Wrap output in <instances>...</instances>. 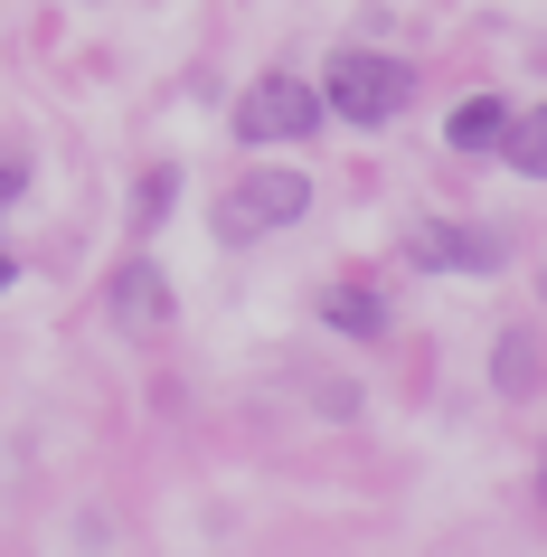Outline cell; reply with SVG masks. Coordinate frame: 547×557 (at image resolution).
Returning a JSON list of instances; mask_svg holds the SVG:
<instances>
[{
	"instance_id": "obj_1",
	"label": "cell",
	"mask_w": 547,
	"mask_h": 557,
	"mask_svg": "<svg viewBox=\"0 0 547 557\" xmlns=\"http://www.w3.org/2000/svg\"><path fill=\"white\" fill-rule=\"evenodd\" d=\"M406 95H415V66H406V58L340 48V58H331V76H321V114H340V123H387V114H406Z\"/></svg>"
},
{
	"instance_id": "obj_2",
	"label": "cell",
	"mask_w": 547,
	"mask_h": 557,
	"mask_svg": "<svg viewBox=\"0 0 547 557\" xmlns=\"http://www.w3.org/2000/svg\"><path fill=\"white\" fill-rule=\"evenodd\" d=\"M302 208H312V180H302V171H246V180L227 189V208H217V236H236V246H246V236L293 227Z\"/></svg>"
},
{
	"instance_id": "obj_3",
	"label": "cell",
	"mask_w": 547,
	"mask_h": 557,
	"mask_svg": "<svg viewBox=\"0 0 547 557\" xmlns=\"http://www.w3.org/2000/svg\"><path fill=\"white\" fill-rule=\"evenodd\" d=\"M236 133L246 143H302V133H321V86H302V76H256L246 104H236Z\"/></svg>"
},
{
	"instance_id": "obj_4",
	"label": "cell",
	"mask_w": 547,
	"mask_h": 557,
	"mask_svg": "<svg viewBox=\"0 0 547 557\" xmlns=\"http://www.w3.org/2000/svg\"><path fill=\"white\" fill-rule=\"evenodd\" d=\"M406 264H425V274H490V264H500V236L425 218V227H406Z\"/></svg>"
},
{
	"instance_id": "obj_5",
	"label": "cell",
	"mask_w": 547,
	"mask_h": 557,
	"mask_svg": "<svg viewBox=\"0 0 547 557\" xmlns=\"http://www.w3.org/2000/svg\"><path fill=\"white\" fill-rule=\"evenodd\" d=\"M114 322L123 331H161V322H171V284H161V264H151V256H133L114 274Z\"/></svg>"
},
{
	"instance_id": "obj_6",
	"label": "cell",
	"mask_w": 547,
	"mask_h": 557,
	"mask_svg": "<svg viewBox=\"0 0 547 557\" xmlns=\"http://www.w3.org/2000/svg\"><path fill=\"white\" fill-rule=\"evenodd\" d=\"M500 133H510V104H500V95H462L453 123H444L453 151H500Z\"/></svg>"
},
{
	"instance_id": "obj_7",
	"label": "cell",
	"mask_w": 547,
	"mask_h": 557,
	"mask_svg": "<svg viewBox=\"0 0 547 557\" xmlns=\"http://www.w3.org/2000/svg\"><path fill=\"white\" fill-rule=\"evenodd\" d=\"M321 322L349 331V341H377V331H387V302H377L369 284H331V294H321Z\"/></svg>"
},
{
	"instance_id": "obj_8",
	"label": "cell",
	"mask_w": 547,
	"mask_h": 557,
	"mask_svg": "<svg viewBox=\"0 0 547 557\" xmlns=\"http://www.w3.org/2000/svg\"><path fill=\"white\" fill-rule=\"evenodd\" d=\"M500 161H510L519 180H547V104H538V114H510V133H500Z\"/></svg>"
},
{
	"instance_id": "obj_9",
	"label": "cell",
	"mask_w": 547,
	"mask_h": 557,
	"mask_svg": "<svg viewBox=\"0 0 547 557\" xmlns=\"http://www.w3.org/2000/svg\"><path fill=\"white\" fill-rule=\"evenodd\" d=\"M171 189H179V171H151V180H142V227L171 218Z\"/></svg>"
},
{
	"instance_id": "obj_10",
	"label": "cell",
	"mask_w": 547,
	"mask_h": 557,
	"mask_svg": "<svg viewBox=\"0 0 547 557\" xmlns=\"http://www.w3.org/2000/svg\"><path fill=\"white\" fill-rule=\"evenodd\" d=\"M529 369H538V359H529V341H519V331H510V341H500V387H510V397H519V387H529Z\"/></svg>"
},
{
	"instance_id": "obj_11",
	"label": "cell",
	"mask_w": 547,
	"mask_h": 557,
	"mask_svg": "<svg viewBox=\"0 0 547 557\" xmlns=\"http://www.w3.org/2000/svg\"><path fill=\"white\" fill-rule=\"evenodd\" d=\"M10 274H20V264H10V256H0V294H10Z\"/></svg>"
},
{
	"instance_id": "obj_12",
	"label": "cell",
	"mask_w": 547,
	"mask_h": 557,
	"mask_svg": "<svg viewBox=\"0 0 547 557\" xmlns=\"http://www.w3.org/2000/svg\"><path fill=\"white\" fill-rule=\"evenodd\" d=\"M538 294H547V274H538Z\"/></svg>"
}]
</instances>
